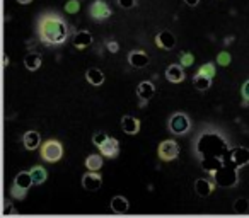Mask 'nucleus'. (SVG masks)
Segmentation results:
<instances>
[{
    "label": "nucleus",
    "mask_w": 249,
    "mask_h": 218,
    "mask_svg": "<svg viewBox=\"0 0 249 218\" xmlns=\"http://www.w3.org/2000/svg\"><path fill=\"white\" fill-rule=\"evenodd\" d=\"M38 34L46 45H60L69 36V28H67L65 21L58 16H45L39 21Z\"/></svg>",
    "instance_id": "1"
},
{
    "label": "nucleus",
    "mask_w": 249,
    "mask_h": 218,
    "mask_svg": "<svg viewBox=\"0 0 249 218\" xmlns=\"http://www.w3.org/2000/svg\"><path fill=\"white\" fill-rule=\"evenodd\" d=\"M225 150L227 145L218 135H201L198 140V152L203 157H222Z\"/></svg>",
    "instance_id": "2"
},
{
    "label": "nucleus",
    "mask_w": 249,
    "mask_h": 218,
    "mask_svg": "<svg viewBox=\"0 0 249 218\" xmlns=\"http://www.w3.org/2000/svg\"><path fill=\"white\" fill-rule=\"evenodd\" d=\"M213 177L217 181L218 186L222 187H232L237 184V170H235V166L232 167L231 164H224L218 170L213 172Z\"/></svg>",
    "instance_id": "3"
},
{
    "label": "nucleus",
    "mask_w": 249,
    "mask_h": 218,
    "mask_svg": "<svg viewBox=\"0 0 249 218\" xmlns=\"http://www.w3.org/2000/svg\"><path fill=\"white\" fill-rule=\"evenodd\" d=\"M62 143L56 142V140H46L41 145V159L46 162H56V160L62 159Z\"/></svg>",
    "instance_id": "4"
},
{
    "label": "nucleus",
    "mask_w": 249,
    "mask_h": 218,
    "mask_svg": "<svg viewBox=\"0 0 249 218\" xmlns=\"http://www.w3.org/2000/svg\"><path fill=\"white\" fill-rule=\"evenodd\" d=\"M157 155L164 162H171L179 155V147L174 140H164L159 143V149H157Z\"/></svg>",
    "instance_id": "5"
},
{
    "label": "nucleus",
    "mask_w": 249,
    "mask_h": 218,
    "mask_svg": "<svg viewBox=\"0 0 249 218\" xmlns=\"http://www.w3.org/2000/svg\"><path fill=\"white\" fill-rule=\"evenodd\" d=\"M191 123H190V118H188L186 115H183V113H178V115H174L173 118H171L169 121V128L173 133H176V135H183V133H186L188 130H190Z\"/></svg>",
    "instance_id": "6"
},
{
    "label": "nucleus",
    "mask_w": 249,
    "mask_h": 218,
    "mask_svg": "<svg viewBox=\"0 0 249 218\" xmlns=\"http://www.w3.org/2000/svg\"><path fill=\"white\" fill-rule=\"evenodd\" d=\"M89 14H90V17L96 19V21H104V19H107L111 16V9L107 7L106 2H103V0H96V2L90 4Z\"/></svg>",
    "instance_id": "7"
},
{
    "label": "nucleus",
    "mask_w": 249,
    "mask_h": 218,
    "mask_svg": "<svg viewBox=\"0 0 249 218\" xmlns=\"http://www.w3.org/2000/svg\"><path fill=\"white\" fill-rule=\"evenodd\" d=\"M229 160L234 164L235 167H244L249 164V149L246 147H235L229 153Z\"/></svg>",
    "instance_id": "8"
},
{
    "label": "nucleus",
    "mask_w": 249,
    "mask_h": 218,
    "mask_svg": "<svg viewBox=\"0 0 249 218\" xmlns=\"http://www.w3.org/2000/svg\"><path fill=\"white\" fill-rule=\"evenodd\" d=\"M101 184H103V179H101V176L97 174V170H89V172L84 174V176H82V186H84V189H87V191H97L101 187Z\"/></svg>",
    "instance_id": "9"
},
{
    "label": "nucleus",
    "mask_w": 249,
    "mask_h": 218,
    "mask_svg": "<svg viewBox=\"0 0 249 218\" xmlns=\"http://www.w3.org/2000/svg\"><path fill=\"white\" fill-rule=\"evenodd\" d=\"M128 62H130V65L135 67V68H143V67L149 65L150 58L145 51H142V50H133L128 56Z\"/></svg>",
    "instance_id": "10"
},
{
    "label": "nucleus",
    "mask_w": 249,
    "mask_h": 218,
    "mask_svg": "<svg viewBox=\"0 0 249 218\" xmlns=\"http://www.w3.org/2000/svg\"><path fill=\"white\" fill-rule=\"evenodd\" d=\"M156 41H157V46H159V48H164V50H173L174 46H176V38H174V34L171 31L159 33Z\"/></svg>",
    "instance_id": "11"
},
{
    "label": "nucleus",
    "mask_w": 249,
    "mask_h": 218,
    "mask_svg": "<svg viewBox=\"0 0 249 218\" xmlns=\"http://www.w3.org/2000/svg\"><path fill=\"white\" fill-rule=\"evenodd\" d=\"M99 150L104 157L113 159V157H116L118 152H120V143H118V140H114V138H107L106 142L99 147Z\"/></svg>",
    "instance_id": "12"
},
{
    "label": "nucleus",
    "mask_w": 249,
    "mask_h": 218,
    "mask_svg": "<svg viewBox=\"0 0 249 218\" xmlns=\"http://www.w3.org/2000/svg\"><path fill=\"white\" fill-rule=\"evenodd\" d=\"M121 128L128 135H137L140 130V121L137 118H133V116H123L121 118Z\"/></svg>",
    "instance_id": "13"
},
{
    "label": "nucleus",
    "mask_w": 249,
    "mask_h": 218,
    "mask_svg": "<svg viewBox=\"0 0 249 218\" xmlns=\"http://www.w3.org/2000/svg\"><path fill=\"white\" fill-rule=\"evenodd\" d=\"M166 79L173 84H179L184 80V72H183V65H169V68L166 70Z\"/></svg>",
    "instance_id": "14"
},
{
    "label": "nucleus",
    "mask_w": 249,
    "mask_h": 218,
    "mask_svg": "<svg viewBox=\"0 0 249 218\" xmlns=\"http://www.w3.org/2000/svg\"><path fill=\"white\" fill-rule=\"evenodd\" d=\"M72 41L75 48L84 50V48H87V46H90V43H92V34H90L89 31H79V33H75Z\"/></svg>",
    "instance_id": "15"
},
{
    "label": "nucleus",
    "mask_w": 249,
    "mask_h": 218,
    "mask_svg": "<svg viewBox=\"0 0 249 218\" xmlns=\"http://www.w3.org/2000/svg\"><path fill=\"white\" fill-rule=\"evenodd\" d=\"M195 191H196L198 196L207 198V196H210L212 191H213V184L207 179H196V183H195Z\"/></svg>",
    "instance_id": "16"
},
{
    "label": "nucleus",
    "mask_w": 249,
    "mask_h": 218,
    "mask_svg": "<svg viewBox=\"0 0 249 218\" xmlns=\"http://www.w3.org/2000/svg\"><path fill=\"white\" fill-rule=\"evenodd\" d=\"M222 166H224V164H222L220 157H203V162H201V167L212 174H213L215 170L220 169Z\"/></svg>",
    "instance_id": "17"
},
{
    "label": "nucleus",
    "mask_w": 249,
    "mask_h": 218,
    "mask_svg": "<svg viewBox=\"0 0 249 218\" xmlns=\"http://www.w3.org/2000/svg\"><path fill=\"white\" fill-rule=\"evenodd\" d=\"M24 65H26V68L31 70V72L38 70L39 67H41V55H38V53H28V55L24 56Z\"/></svg>",
    "instance_id": "18"
},
{
    "label": "nucleus",
    "mask_w": 249,
    "mask_h": 218,
    "mask_svg": "<svg viewBox=\"0 0 249 218\" xmlns=\"http://www.w3.org/2000/svg\"><path fill=\"white\" fill-rule=\"evenodd\" d=\"M111 208H113L114 213H126L128 211V201H126V198L123 196H114L113 200H111Z\"/></svg>",
    "instance_id": "19"
},
{
    "label": "nucleus",
    "mask_w": 249,
    "mask_h": 218,
    "mask_svg": "<svg viewBox=\"0 0 249 218\" xmlns=\"http://www.w3.org/2000/svg\"><path fill=\"white\" fill-rule=\"evenodd\" d=\"M137 92H139V96L142 97L143 101H149L150 97L154 96V92H156V89H154L152 82H147V80H143V82L140 84L139 87H137Z\"/></svg>",
    "instance_id": "20"
},
{
    "label": "nucleus",
    "mask_w": 249,
    "mask_h": 218,
    "mask_svg": "<svg viewBox=\"0 0 249 218\" xmlns=\"http://www.w3.org/2000/svg\"><path fill=\"white\" fill-rule=\"evenodd\" d=\"M22 142H24V147L28 150H35L39 147V133L38 132H28L24 135V138H22Z\"/></svg>",
    "instance_id": "21"
},
{
    "label": "nucleus",
    "mask_w": 249,
    "mask_h": 218,
    "mask_svg": "<svg viewBox=\"0 0 249 218\" xmlns=\"http://www.w3.org/2000/svg\"><path fill=\"white\" fill-rule=\"evenodd\" d=\"M14 184H16V186H19V187H22V189L28 191L29 187H31V184H35V183H33L31 172H19L18 176H16Z\"/></svg>",
    "instance_id": "22"
},
{
    "label": "nucleus",
    "mask_w": 249,
    "mask_h": 218,
    "mask_svg": "<svg viewBox=\"0 0 249 218\" xmlns=\"http://www.w3.org/2000/svg\"><path fill=\"white\" fill-rule=\"evenodd\" d=\"M86 77L89 80V84H92V85H101L104 82V73L99 68H89Z\"/></svg>",
    "instance_id": "23"
},
{
    "label": "nucleus",
    "mask_w": 249,
    "mask_h": 218,
    "mask_svg": "<svg viewBox=\"0 0 249 218\" xmlns=\"http://www.w3.org/2000/svg\"><path fill=\"white\" fill-rule=\"evenodd\" d=\"M29 172H31L33 183H35V184H43L46 181V177H48V174H46V169H45V167H41V166L33 167Z\"/></svg>",
    "instance_id": "24"
},
{
    "label": "nucleus",
    "mask_w": 249,
    "mask_h": 218,
    "mask_svg": "<svg viewBox=\"0 0 249 218\" xmlns=\"http://www.w3.org/2000/svg\"><path fill=\"white\" fill-rule=\"evenodd\" d=\"M210 80L212 79H208V77L201 75V73H196V75L193 77V85L196 87L198 90H207V89H210V85H212Z\"/></svg>",
    "instance_id": "25"
},
{
    "label": "nucleus",
    "mask_w": 249,
    "mask_h": 218,
    "mask_svg": "<svg viewBox=\"0 0 249 218\" xmlns=\"http://www.w3.org/2000/svg\"><path fill=\"white\" fill-rule=\"evenodd\" d=\"M86 166L89 170H99L101 167H103V157L92 153V155H89L86 159Z\"/></svg>",
    "instance_id": "26"
},
{
    "label": "nucleus",
    "mask_w": 249,
    "mask_h": 218,
    "mask_svg": "<svg viewBox=\"0 0 249 218\" xmlns=\"http://www.w3.org/2000/svg\"><path fill=\"white\" fill-rule=\"evenodd\" d=\"M234 211L239 215H244L249 211V201L246 200V198H239V200H235L234 203Z\"/></svg>",
    "instance_id": "27"
},
{
    "label": "nucleus",
    "mask_w": 249,
    "mask_h": 218,
    "mask_svg": "<svg viewBox=\"0 0 249 218\" xmlns=\"http://www.w3.org/2000/svg\"><path fill=\"white\" fill-rule=\"evenodd\" d=\"M215 65L213 63H205V65H201L200 67V70H198V73H201V75H205V77H208V79H213L215 77Z\"/></svg>",
    "instance_id": "28"
},
{
    "label": "nucleus",
    "mask_w": 249,
    "mask_h": 218,
    "mask_svg": "<svg viewBox=\"0 0 249 218\" xmlns=\"http://www.w3.org/2000/svg\"><path fill=\"white\" fill-rule=\"evenodd\" d=\"M63 9H65L67 14H77V12L80 11V2L79 0H69Z\"/></svg>",
    "instance_id": "29"
},
{
    "label": "nucleus",
    "mask_w": 249,
    "mask_h": 218,
    "mask_svg": "<svg viewBox=\"0 0 249 218\" xmlns=\"http://www.w3.org/2000/svg\"><path fill=\"white\" fill-rule=\"evenodd\" d=\"M11 194L16 198V200H24L26 194H28V191L22 189V187L16 186V184H12V189H11Z\"/></svg>",
    "instance_id": "30"
},
{
    "label": "nucleus",
    "mask_w": 249,
    "mask_h": 218,
    "mask_svg": "<svg viewBox=\"0 0 249 218\" xmlns=\"http://www.w3.org/2000/svg\"><path fill=\"white\" fill-rule=\"evenodd\" d=\"M107 138H109V136H107L104 132H97V133H94V136H92V143L96 147H101Z\"/></svg>",
    "instance_id": "31"
},
{
    "label": "nucleus",
    "mask_w": 249,
    "mask_h": 218,
    "mask_svg": "<svg viewBox=\"0 0 249 218\" xmlns=\"http://www.w3.org/2000/svg\"><path fill=\"white\" fill-rule=\"evenodd\" d=\"M193 62H195V56L191 55V53L184 51L183 55H181V65L183 67H191L193 65Z\"/></svg>",
    "instance_id": "32"
},
{
    "label": "nucleus",
    "mask_w": 249,
    "mask_h": 218,
    "mask_svg": "<svg viewBox=\"0 0 249 218\" xmlns=\"http://www.w3.org/2000/svg\"><path fill=\"white\" fill-rule=\"evenodd\" d=\"M217 62H218V65H222V67H227L229 63H231V55H229L227 51H222V53H218V56H217Z\"/></svg>",
    "instance_id": "33"
},
{
    "label": "nucleus",
    "mask_w": 249,
    "mask_h": 218,
    "mask_svg": "<svg viewBox=\"0 0 249 218\" xmlns=\"http://www.w3.org/2000/svg\"><path fill=\"white\" fill-rule=\"evenodd\" d=\"M118 4L123 9H132L135 7V0H118Z\"/></svg>",
    "instance_id": "34"
},
{
    "label": "nucleus",
    "mask_w": 249,
    "mask_h": 218,
    "mask_svg": "<svg viewBox=\"0 0 249 218\" xmlns=\"http://www.w3.org/2000/svg\"><path fill=\"white\" fill-rule=\"evenodd\" d=\"M241 94H242V97H244V99L249 102V80H248V82L242 84V87H241Z\"/></svg>",
    "instance_id": "35"
},
{
    "label": "nucleus",
    "mask_w": 249,
    "mask_h": 218,
    "mask_svg": "<svg viewBox=\"0 0 249 218\" xmlns=\"http://www.w3.org/2000/svg\"><path fill=\"white\" fill-rule=\"evenodd\" d=\"M107 50H109V51H113V53H116L118 50H120V46H118L116 41H109V43H107Z\"/></svg>",
    "instance_id": "36"
},
{
    "label": "nucleus",
    "mask_w": 249,
    "mask_h": 218,
    "mask_svg": "<svg viewBox=\"0 0 249 218\" xmlns=\"http://www.w3.org/2000/svg\"><path fill=\"white\" fill-rule=\"evenodd\" d=\"M184 2H186L188 5H191V7H195V5H196L200 0H184Z\"/></svg>",
    "instance_id": "37"
},
{
    "label": "nucleus",
    "mask_w": 249,
    "mask_h": 218,
    "mask_svg": "<svg viewBox=\"0 0 249 218\" xmlns=\"http://www.w3.org/2000/svg\"><path fill=\"white\" fill-rule=\"evenodd\" d=\"M19 4H29V2H31V0H18Z\"/></svg>",
    "instance_id": "38"
}]
</instances>
